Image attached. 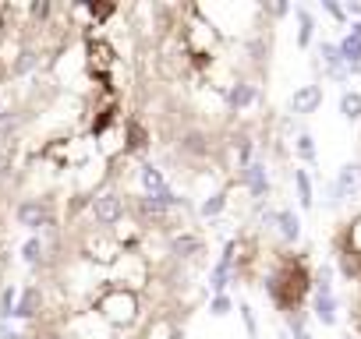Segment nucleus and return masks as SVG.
<instances>
[{
    "label": "nucleus",
    "mask_w": 361,
    "mask_h": 339,
    "mask_svg": "<svg viewBox=\"0 0 361 339\" xmlns=\"http://www.w3.org/2000/svg\"><path fill=\"white\" fill-rule=\"evenodd\" d=\"M259 8H160L135 32L138 113L156 135L180 117L185 142H227L262 96L266 32Z\"/></svg>",
    "instance_id": "nucleus-3"
},
{
    "label": "nucleus",
    "mask_w": 361,
    "mask_h": 339,
    "mask_svg": "<svg viewBox=\"0 0 361 339\" xmlns=\"http://www.w3.org/2000/svg\"><path fill=\"white\" fill-rule=\"evenodd\" d=\"M82 8L0 4V85H18L68 43Z\"/></svg>",
    "instance_id": "nucleus-4"
},
{
    "label": "nucleus",
    "mask_w": 361,
    "mask_h": 339,
    "mask_svg": "<svg viewBox=\"0 0 361 339\" xmlns=\"http://www.w3.org/2000/svg\"><path fill=\"white\" fill-rule=\"evenodd\" d=\"M8 223H11V205L0 195V275H4V244H8Z\"/></svg>",
    "instance_id": "nucleus-5"
},
{
    "label": "nucleus",
    "mask_w": 361,
    "mask_h": 339,
    "mask_svg": "<svg viewBox=\"0 0 361 339\" xmlns=\"http://www.w3.org/2000/svg\"><path fill=\"white\" fill-rule=\"evenodd\" d=\"M113 8H82L43 68L0 110V195L57 223L89 212L128 156L138 113L135 60L110 36Z\"/></svg>",
    "instance_id": "nucleus-1"
},
{
    "label": "nucleus",
    "mask_w": 361,
    "mask_h": 339,
    "mask_svg": "<svg viewBox=\"0 0 361 339\" xmlns=\"http://www.w3.org/2000/svg\"><path fill=\"white\" fill-rule=\"evenodd\" d=\"M0 339H28V336H25V332H21V336H0Z\"/></svg>",
    "instance_id": "nucleus-6"
},
{
    "label": "nucleus",
    "mask_w": 361,
    "mask_h": 339,
    "mask_svg": "<svg viewBox=\"0 0 361 339\" xmlns=\"http://www.w3.org/2000/svg\"><path fill=\"white\" fill-rule=\"evenodd\" d=\"M188 262L145 209L60 223L28 290V339H167L188 307Z\"/></svg>",
    "instance_id": "nucleus-2"
}]
</instances>
